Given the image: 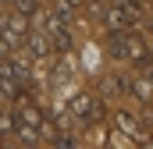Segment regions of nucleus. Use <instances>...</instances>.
<instances>
[{
  "instance_id": "39448f33",
  "label": "nucleus",
  "mask_w": 153,
  "mask_h": 149,
  "mask_svg": "<svg viewBox=\"0 0 153 149\" xmlns=\"http://www.w3.org/2000/svg\"><path fill=\"white\" fill-rule=\"evenodd\" d=\"M25 21L14 14V18H0V50H18L25 43Z\"/></svg>"
},
{
  "instance_id": "20e7f679",
  "label": "nucleus",
  "mask_w": 153,
  "mask_h": 149,
  "mask_svg": "<svg viewBox=\"0 0 153 149\" xmlns=\"http://www.w3.org/2000/svg\"><path fill=\"white\" fill-rule=\"evenodd\" d=\"M139 25V14L125 4V0H114L103 7V29L107 32H117V29H135Z\"/></svg>"
},
{
  "instance_id": "423d86ee",
  "label": "nucleus",
  "mask_w": 153,
  "mask_h": 149,
  "mask_svg": "<svg viewBox=\"0 0 153 149\" xmlns=\"http://www.w3.org/2000/svg\"><path fill=\"white\" fill-rule=\"evenodd\" d=\"M22 46L29 50L32 60H46V57H50V36H46V32H32V36H25Z\"/></svg>"
},
{
  "instance_id": "f257e3e1",
  "label": "nucleus",
  "mask_w": 153,
  "mask_h": 149,
  "mask_svg": "<svg viewBox=\"0 0 153 149\" xmlns=\"http://www.w3.org/2000/svg\"><path fill=\"white\" fill-rule=\"evenodd\" d=\"M103 117H107L103 96L96 100V96H89V92L71 96V103L61 110V121H64L68 128H93V124H96V121H103Z\"/></svg>"
},
{
  "instance_id": "6e6552de",
  "label": "nucleus",
  "mask_w": 153,
  "mask_h": 149,
  "mask_svg": "<svg viewBox=\"0 0 153 149\" xmlns=\"http://www.w3.org/2000/svg\"><path fill=\"white\" fill-rule=\"evenodd\" d=\"M11 7H14L18 18H32V14L39 11V0H11Z\"/></svg>"
},
{
  "instance_id": "f03ea898",
  "label": "nucleus",
  "mask_w": 153,
  "mask_h": 149,
  "mask_svg": "<svg viewBox=\"0 0 153 149\" xmlns=\"http://www.w3.org/2000/svg\"><path fill=\"white\" fill-rule=\"evenodd\" d=\"M25 85H29V71L22 60H4L0 64V100L18 103L25 100Z\"/></svg>"
},
{
  "instance_id": "1a4fd4ad",
  "label": "nucleus",
  "mask_w": 153,
  "mask_h": 149,
  "mask_svg": "<svg viewBox=\"0 0 153 149\" xmlns=\"http://www.w3.org/2000/svg\"><path fill=\"white\" fill-rule=\"evenodd\" d=\"M150 29H153V14H150Z\"/></svg>"
},
{
  "instance_id": "0eeeda50",
  "label": "nucleus",
  "mask_w": 153,
  "mask_h": 149,
  "mask_svg": "<svg viewBox=\"0 0 153 149\" xmlns=\"http://www.w3.org/2000/svg\"><path fill=\"white\" fill-rule=\"evenodd\" d=\"M14 142V110L4 107L0 110V146H11Z\"/></svg>"
},
{
  "instance_id": "9d476101",
  "label": "nucleus",
  "mask_w": 153,
  "mask_h": 149,
  "mask_svg": "<svg viewBox=\"0 0 153 149\" xmlns=\"http://www.w3.org/2000/svg\"><path fill=\"white\" fill-rule=\"evenodd\" d=\"M4 4H11V0H4Z\"/></svg>"
},
{
  "instance_id": "7ed1b4c3",
  "label": "nucleus",
  "mask_w": 153,
  "mask_h": 149,
  "mask_svg": "<svg viewBox=\"0 0 153 149\" xmlns=\"http://www.w3.org/2000/svg\"><path fill=\"white\" fill-rule=\"evenodd\" d=\"M111 121H114V131L121 135V142H128V146H143V142H146V131H143L139 117L128 110V107H117V110L111 114Z\"/></svg>"
}]
</instances>
